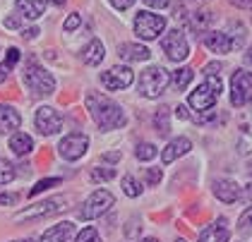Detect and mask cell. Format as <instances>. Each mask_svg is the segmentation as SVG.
Wrapping results in <instances>:
<instances>
[{"label":"cell","mask_w":252,"mask_h":242,"mask_svg":"<svg viewBox=\"0 0 252 242\" xmlns=\"http://www.w3.org/2000/svg\"><path fill=\"white\" fill-rule=\"evenodd\" d=\"M17 60H20V51H17V48H10V51H7V58H5V62H2V67L10 72V70L15 67Z\"/></svg>","instance_id":"cell-33"},{"label":"cell","mask_w":252,"mask_h":242,"mask_svg":"<svg viewBox=\"0 0 252 242\" xmlns=\"http://www.w3.org/2000/svg\"><path fill=\"white\" fill-rule=\"evenodd\" d=\"M101 84L111 91H120V89H127L132 84V70L130 67H111L106 72H101Z\"/></svg>","instance_id":"cell-12"},{"label":"cell","mask_w":252,"mask_h":242,"mask_svg":"<svg viewBox=\"0 0 252 242\" xmlns=\"http://www.w3.org/2000/svg\"><path fill=\"white\" fill-rule=\"evenodd\" d=\"M113 204H116V197H113L108 189H96L94 194H89V199H87L84 206L79 209V218H82V221L101 218Z\"/></svg>","instance_id":"cell-6"},{"label":"cell","mask_w":252,"mask_h":242,"mask_svg":"<svg viewBox=\"0 0 252 242\" xmlns=\"http://www.w3.org/2000/svg\"><path fill=\"white\" fill-rule=\"evenodd\" d=\"M12 180H15V168H12V163L5 161V158H0V185H7Z\"/></svg>","instance_id":"cell-27"},{"label":"cell","mask_w":252,"mask_h":242,"mask_svg":"<svg viewBox=\"0 0 252 242\" xmlns=\"http://www.w3.org/2000/svg\"><path fill=\"white\" fill-rule=\"evenodd\" d=\"M24 82H27V87H29L32 91L39 93V96H48V93L56 91V79H53V75H51L46 67L36 65V60H34V58L27 62Z\"/></svg>","instance_id":"cell-3"},{"label":"cell","mask_w":252,"mask_h":242,"mask_svg":"<svg viewBox=\"0 0 252 242\" xmlns=\"http://www.w3.org/2000/svg\"><path fill=\"white\" fill-rule=\"evenodd\" d=\"M5 79H7V70H5V67H2V65H0V84H2V82H5Z\"/></svg>","instance_id":"cell-44"},{"label":"cell","mask_w":252,"mask_h":242,"mask_svg":"<svg viewBox=\"0 0 252 242\" xmlns=\"http://www.w3.org/2000/svg\"><path fill=\"white\" fill-rule=\"evenodd\" d=\"M231 103L235 108H243L252 103V75L245 70H238L231 77Z\"/></svg>","instance_id":"cell-7"},{"label":"cell","mask_w":252,"mask_h":242,"mask_svg":"<svg viewBox=\"0 0 252 242\" xmlns=\"http://www.w3.org/2000/svg\"><path fill=\"white\" fill-rule=\"evenodd\" d=\"M144 178H147V182L152 187H156L161 182V170H158V168H147V170H144Z\"/></svg>","instance_id":"cell-32"},{"label":"cell","mask_w":252,"mask_h":242,"mask_svg":"<svg viewBox=\"0 0 252 242\" xmlns=\"http://www.w3.org/2000/svg\"><path fill=\"white\" fill-rule=\"evenodd\" d=\"M118 56L123 60H127V62H142V60H149L152 53H149V48H144L139 43H123L118 48Z\"/></svg>","instance_id":"cell-20"},{"label":"cell","mask_w":252,"mask_h":242,"mask_svg":"<svg viewBox=\"0 0 252 242\" xmlns=\"http://www.w3.org/2000/svg\"><path fill=\"white\" fill-rule=\"evenodd\" d=\"M79 60L84 62V65H89V67H94L98 65L101 60H103V43L98 41V38H92L84 48H82V53H79Z\"/></svg>","instance_id":"cell-19"},{"label":"cell","mask_w":252,"mask_h":242,"mask_svg":"<svg viewBox=\"0 0 252 242\" xmlns=\"http://www.w3.org/2000/svg\"><path fill=\"white\" fill-rule=\"evenodd\" d=\"M149 7H154V10H161V7H168V2L171 0H144Z\"/></svg>","instance_id":"cell-38"},{"label":"cell","mask_w":252,"mask_h":242,"mask_svg":"<svg viewBox=\"0 0 252 242\" xmlns=\"http://www.w3.org/2000/svg\"><path fill=\"white\" fill-rule=\"evenodd\" d=\"M87 111H89V115L94 118V122L101 130H120L127 122L123 108L118 103H113L108 96H103V93L96 91L87 93Z\"/></svg>","instance_id":"cell-1"},{"label":"cell","mask_w":252,"mask_h":242,"mask_svg":"<svg viewBox=\"0 0 252 242\" xmlns=\"http://www.w3.org/2000/svg\"><path fill=\"white\" fill-rule=\"evenodd\" d=\"M41 31L39 27H29V29H24V34H22V38H27V41H32V38H36Z\"/></svg>","instance_id":"cell-37"},{"label":"cell","mask_w":252,"mask_h":242,"mask_svg":"<svg viewBox=\"0 0 252 242\" xmlns=\"http://www.w3.org/2000/svg\"><path fill=\"white\" fill-rule=\"evenodd\" d=\"M228 2L235 5V7H243V10H245V7H252V0H228Z\"/></svg>","instance_id":"cell-41"},{"label":"cell","mask_w":252,"mask_h":242,"mask_svg":"<svg viewBox=\"0 0 252 242\" xmlns=\"http://www.w3.org/2000/svg\"><path fill=\"white\" fill-rule=\"evenodd\" d=\"M166 29V17L161 15H152V12H139L135 17V34L139 38H147L152 41L156 38L161 31Z\"/></svg>","instance_id":"cell-8"},{"label":"cell","mask_w":252,"mask_h":242,"mask_svg":"<svg viewBox=\"0 0 252 242\" xmlns=\"http://www.w3.org/2000/svg\"><path fill=\"white\" fill-rule=\"evenodd\" d=\"M75 242H101V235H98L94 228H84V230H79Z\"/></svg>","instance_id":"cell-29"},{"label":"cell","mask_w":252,"mask_h":242,"mask_svg":"<svg viewBox=\"0 0 252 242\" xmlns=\"http://www.w3.org/2000/svg\"><path fill=\"white\" fill-rule=\"evenodd\" d=\"M175 111H178V118H180V120H188V118H190V113H188V108H185V106H178Z\"/></svg>","instance_id":"cell-42"},{"label":"cell","mask_w":252,"mask_h":242,"mask_svg":"<svg viewBox=\"0 0 252 242\" xmlns=\"http://www.w3.org/2000/svg\"><path fill=\"white\" fill-rule=\"evenodd\" d=\"M20 202V194H0V206H10Z\"/></svg>","instance_id":"cell-35"},{"label":"cell","mask_w":252,"mask_h":242,"mask_svg":"<svg viewBox=\"0 0 252 242\" xmlns=\"http://www.w3.org/2000/svg\"><path fill=\"white\" fill-rule=\"evenodd\" d=\"M135 156L139 158V161H152L156 156V147L154 144H147V142H142L139 147L135 149Z\"/></svg>","instance_id":"cell-28"},{"label":"cell","mask_w":252,"mask_h":242,"mask_svg":"<svg viewBox=\"0 0 252 242\" xmlns=\"http://www.w3.org/2000/svg\"><path fill=\"white\" fill-rule=\"evenodd\" d=\"M87 149H89V137L82 134V132L67 134V137L58 144V153L63 158H67V161H77V158H82V156L87 153Z\"/></svg>","instance_id":"cell-9"},{"label":"cell","mask_w":252,"mask_h":242,"mask_svg":"<svg viewBox=\"0 0 252 242\" xmlns=\"http://www.w3.org/2000/svg\"><path fill=\"white\" fill-rule=\"evenodd\" d=\"M238 228L243 230V233H250L252 230V206L240 216V221H238Z\"/></svg>","instance_id":"cell-31"},{"label":"cell","mask_w":252,"mask_h":242,"mask_svg":"<svg viewBox=\"0 0 252 242\" xmlns=\"http://www.w3.org/2000/svg\"><path fill=\"white\" fill-rule=\"evenodd\" d=\"M161 48L166 51V56L171 58L173 62H180V60H185V58L190 56V43H188V38L183 31H171L168 36L161 41Z\"/></svg>","instance_id":"cell-11"},{"label":"cell","mask_w":252,"mask_h":242,"mask_svg":"<svg viewBox=\"0 0 252 242\" xmlns=\"http://www.w3.org/2000/svg\"><path fill=\"white\" fill-rule=\"evenodd\" d=\"M137 233H139V225L130 221V223H127V228H125V235H127V238H135Z\"/></svg>","instance_id":"cell-39"},{"label":"cell","mask_w":252,"mask_h":242,"mask_svg":"<svg viewBox=\"0 0 252 242\" xmlns=\"http://www.w3.org/2000/svg\"><path fill=\"white\" fill-rule=\"evenodd\" d=\"M12 242H34V240H12Z\"/></svg>","instance_id":"cell-49"},{"label":"cell","mask_w":252,"mask_h":242,"mask_svg":"<svg viewBox=\"0 0 252 242\" xmlns=\"http://www.w3.org/2000/svg\"><path fill=\"white\" fill-rule=\"evenodd\" d=\"M190 149H192V142H190L188 137H175V139H171V142H168V147L163 149L161 158H163V163H173L175 158L185 156Z\"/></svg>","instance_id":"cell-17"},{"label":"cell","mask_w":252,"mask_h":242,"mask_svg":"<svg viewBox=\"0 0 252 242\" xmlns=\"http://www.w3.org/2000/svg\"><path fill=\"white\" fill-rule=\"evenodd\" d=\"M175 242H185V240H175Z\"/></svg>","instance_id":"cell-50"},{"label":"cell","mask_w":252,"mask_h":242,"mask_svg":"<svg viewBox=\"0 0 252 242\" xmlns=\"http://www.w3.org/2000/svg\"><path fill=\"white\" fill-rule=\"evenodd\" d=\"M171 84V75L166 67L161 65H152L147 67L142 77H139V93L144 98H158L161 93L166 91V87Z\"/></svg>","instance_id":"cell-2"},{"label":"cell","mask_w":252,"mask_h":242,"mask_svg":"<svg viewBox=\"0 0 252 242\" xmlns=\"http://www.w3.org/2000/svg\"><path fill=\"white\" fill-rule=\"evenodd\" d=\"M142 242H158V240H156V238H144Z\"/></svg>","instance_id":"cell-48"},{"label":"cell","mask_w":252,"mask_h":242,"mask_svg":"<svg viewBox=\"0 0 252 242\" xmlns=\"http://www.w3.org/2000/svg\"><path fill=\"white\" fill-rule=\"evenodd\" d=\"M53 185H60V178H46V180H41V182H36V187H32L29 197H36L39 192H46L48 187H53Z\"/></svg>","instance_id":"cell-30"},{"label":"cell","mask_w":252,"mask_h":242,"mask_svg":"<svg viewBox=\"0 0 252 242\" xmlns=\"http://www.w3.org/2000/svg\"><path fill=\"white\" fill-rule=\"evenodd\" d=\"M34 125H36V130L41 132V134H58L60 130H63V115H60L56 108H51V106H43V108H39L36 111V115H34Z\"/></svg>","instance_id":"cell-10"},{"label":"cell","mask_w":252,"mask_h":242,"mask_svg":"<svg viewBox=\"0 0 252 242\" xmlns=\"http://www.w3.org/2000/svg\"><path fill=\"white\" fill-rule=\"evenodd\" d=\"M221 96V79L214 75V77H207V82L204 84H199L192 93H190V106H192L194 111H209L214 103H216V98Z\"/></svg>","instance_id":"cell-4"},{"label":"cell","mask_w":252,"mask_h":242,"mask_svg":"<svg viewBox=\"0 0 252 242\" xmlns=\"http://www.w3.org/2000/svg\"><path fill=\"white\" fill-rule=\"evenodd\" d=\"M67 197H51V199H46V202H39V204L29 206V209H24L20 211L15 218L20 221V223H27V221H39V218H46V216H53V213H60V211H65L67 209Z\"/></svg>","instance_id":"cell-5"},{"label":"cell","mask_w":252,"mask_h":242,"mask_svg":"<svg viewBox=\"0 0 252 242\" xmlns=\"http://www.w3.org/2000/svg\"><path fill=\"white\" fill-rule=\"evenodd\" d=\"M228 238H231L228 221L226 218H219L216 223H212L209 228H204L199 233V240L197 242H228Z\"/></svg>","instance_id":"cell-15"},{"label":"cell","mask_w":252,"mask_h":242,"mask_svg":"<svg viewBox=\"0 0 252 242\" xmlns=\"http://www.w3.org/2000/svg\"><path fill=\"white\" fill-rule=\"evenodd\" d=\"M245 62H248V65H252V46H250V51L245 53Z\"/></svg>","instance_id":"cell-45"},{"label":"cell","mask_w":252,"mask_h":242,"mask_svg":"<svg viewBox=\"0 0 252 242\" xmlns=\"http://www.w3.org/2000/svg\"><path fill=\"white\" fill-rule=\"evenodd\" d=\"M10 149H12V153H17V156H27L29 151L34 149V139L29 134H24V132H17L10 139Z\"/></svg>","instance_id":"cell-22"},{"label":"cell","mask_w":252,"mask_h":242,"mask_svg":"<svg viewBox=\"0 0 252 242\" xmlns=\"http://www.w3.org/2000/svg\"><path fill=\"white\" fill-rule=\"evenodd\" d=\"M219 70H221V65H219V62H212V65H207V77L219 75Z\"/></svg>","instance_id":"cell-40"},{"label":"cell","mask_w":252,"mask_h":242,"mask_svg":"<svg viewBox=\"0 0 252 242\" xmlns=\"http://www.w3.org/2000/svg\"><path fill=\"white\" fill-rule=\"evenodd\" d=\"M89 178L94 182H106V180H113L116 178V168H94L89 173Z\"/></svg>","instance_id":"cell-26"},{"label":"cell","mask_w":252,"mask_h":242,"mask_svg":"<svg viewBox=\"0 0 252 242\" xmlns=\"http://www.w3.org/2000/svg\"><path fill=\"white\" fill-rule=\"evenodd\" d=\"M214 197H216L219 202H223V204H233V202H238V197H240V187H238L235 180L221 178V180L214 182Z\"/></svg>","instance_id":"cell-13"},{"label":"cell","mask_w":252,"mask_h":242,"mask_svg":"<svg viewBox=\"0 0 252 242\" xmlns=\"http://www.w3.org/2000/svg\"><path fill=\"white\" fill-rule=\"evenodd\" d=\"M79 24H82V17H79V15H70V17L65 19L63 27H65V31H72V29H77Z\"/></svg>","instance_id":"cell-34"},{"label":"cell","mask_w":252,"mask_h":242,"mask_svg":"<svg viewBox=\"0 0 252 242\" xmlns=\"http://www.w3.org/2000/svg\"><path fill=\"white\" fill-rule=\"evenodd\" d=\"M204 46L212 53H231L233 48H235V41L228 34H223V31H209L204 36Z\"/></svg>","instance_id":"cell-16"},{"label":"cell","mask_w":252,"mask_h":242,"mask_svg":"<svg viewBox=\"0 0 252 242\" xmlns=\"http://www.w3.org/2000/svg\"><path fill=\"white\" fill-rule=\"evenodd\" d=\"M103 158H106V161H113V163H116L118 158H120V153H118V151H116V153H106Z\"/></svg>","instance_id":"cell-43"},{"label":"cell","mask_w":252,"mask_h":242,"mask_svg":"<svg viewBox=\"0 0 252 242\" xmlns=\"http://www.w3.org/2000/svg\"><path fill=\"white\" fill-rule=\"evenodd\" d=\"M41 242H75V223H70V221L56 223L43 233Z\"/></svg>","instance_id":"cell-14"},{"label":"cell","mask_w":252,"mask_h":242,"mask_svg":"<svg viewBox=\"0 0 252 242\" xmlns=\"http://www.w3.org/2000/svg\"><path fill=\"white\" fill-rule=\"evenodd\" d=\"M245 199H252V185H248V189H245Z\"/></svg>","instance_id":"cell-46"},{"label":"cell","mask_w":252,"mask_h":242,"mask_svg":"<svg viewBox=\"0 0 252 242\" xmlns=\"http://www.w3.org/2000/svg\"><path fill=\"white\" fill-rule=\"evenodd\" d=\"M152 122H154L156 132H158L161 137H166V134H168V130H171V108H168V106H161V108L154 113Z\"/></svg>","instance_id":"cell-23"},{"label":"cell","mask_w":252,"mask_h":242,"mask_svg":"<svg viewBox=\"0 0 252 242\" xmlns=\"http://www.w3.org/2000/svg\"><path fill=\"white\" fill-rule=\"evenodd\" d=\"M194 72L190 70V67H180V70H175L173 72V84L178 91H185L188 87H190V82H192Z\"/></svg>","instance_id":"cell-24"},{"label":"cell","mask_w":252,"mask_h":242,"mask_svg":"<svg viewBox=\"0 0 252 242\" xmlns=\"http://www.w3.org/2000/svg\"><path fill=\"white\" fill-rule=\"evenodd\" d=\"M17 10H20L24 17L36 19L46 10V0H17Z\"/></svg>","instance_id":"cell-21"},{"label":"cell","mask_w":252,"mask_h":242,"mask_svg":"<svg viewBox=\"0 0 252 242\" xmlns=\"http://www.w3.org/2000/svg\"><path fill=\"white\" fill-rule=\"evenodd\" d=\"M111 5H113L116 10H130V7L135 5V0H111Z\"/></svg>","instance_id":"cell-36"},{"label":"cell","mask_w":252,"mask_h":242,"mask_svg":"<svg viewBox=\"0 0 252 242\" xmlns=\"http://www.w3.org/2000/svg\"><path fill=\"white\" fill-rule=\"evenodd\" d=\"M123 189H125L127 197H139L142 194V185H139V180L135 175H125L123 178Z\"/></svg>","instance_id":"cell-25"},{"label":"cell","mask_w":252,"mask_h":242,"mask_svg":"<svg viewBox=\"0 0 252 242\" xmlns=\"http://www.w3.org/2000/svg\"><path fill=\"white\" fill-rule=\"evenodd\" d=\"M20 125H22V115L17 113V108L0 103V134H7V132L17 130Z\"/></svg>","instance_id":"cell-18"},{"label":"cell","mask_w":252,"mask_h":242,"mask_svg":"<svg viewBox=\"0 0 252 242\" xmlns=\"http://www.w3.org/2000/svg\"><path fill=\"white\" fill-rule=\"evenodd\" d=\"M48 2H53V5H58V7H60V5H65L67 0H48Z\"/></svg>","instance_id":"cell-47"}]
</instances>
